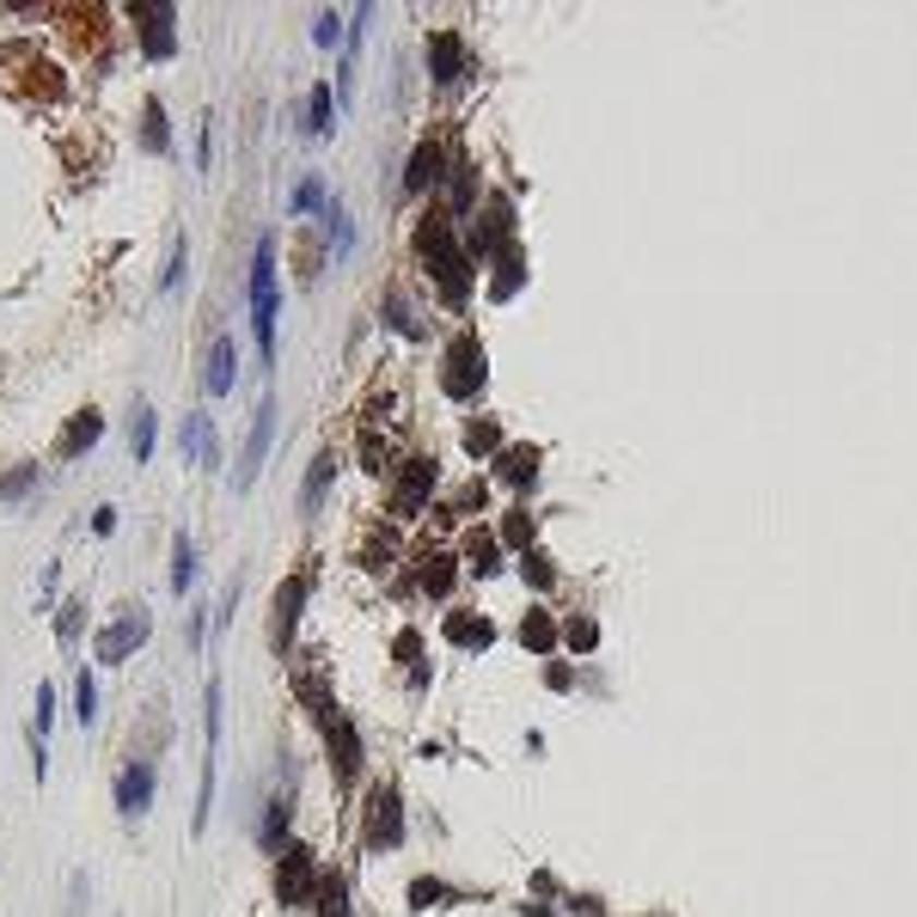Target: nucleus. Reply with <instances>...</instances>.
Returning <instances> with one entry per match:
<instances>
[{
    "label": "nucleus",
    "instance_id": "obj_29",
    "mask_svg": "<svg viewBox=\"0 0 917 917\" xmlns=\"http://www.w3.org/2000/svg\"><path fill=\"white\" fill-rule=\"evenodd\" d=\"M318 203H325V184H318V178H300V190H294V215H312Z\"/></svg>",
    "mask_w": 917,
    "mask_h": 917
},
{
    "label": "nucleus",
    "instance_id": "obj_14",
    "mask_svg": "<svg viewBox=\"0 0 917 917\" xmlns=\"http://www.w3.org/2000/svg\"><path fill=\"white\" fill-rule=\"evenodd\" d=\"M447 637L459 642V649H490V642H496V624L478 618V612H447Z\"/></svg>",
    "mask_w": 917,
    "mask_h": 917
},
{
    "label": "nucleus",
    "instance_id": "obj_27",
    "mask_svg": "<svg viewBox=\"0 0 917 917\" xmlns=\"http://www.w3.org/2000/svg\"><path fill=\"white\" fill-rule=\"evenodd\" d=\"M330 129V86H312V117H306V135H325Z\"/></svg>",
    "mask_w": 917,
    "mask_h": 917
},
{
    "label": "nucleus",
    "instance_id": "obj_11",
    "mask_svg": "<svg viewBox=\"0 0 917 917\" xmlns=\"http://www.w3.org/2000/svg\"><path fill=\"white\" fill-rule=\"evenodd\" d=\"M429 490H435V459H410L405 478H398V490H391V508H398V514H417Z\"/></svg>",
    "mask_w": 917,
    "mask_h": 917
},
{
    "label": "nucleus",
    "instance_id": "obj_22",
    "mask_svg": "<svg viewBox=\"0 0 917 917\" xmlns=\"http://www.w3.org/2000/svg\"><path fill=\"white\" fill-rule=\"evenodd\" d=\"M429 49H435V80L459 74V37H453V32H435V37H429Z\"/></svg>",
    "mask_w": 917,
    "mask_h": 917
},
{
    "label": "nucleus",
    "instance_id": "obj_15",
    "mask_svg": "<svg viewBox=\"0 0 917 917\" xmlns=\"http://www.w3.org/2000/svg\"><path fill=\"white\" fill-rule=\"evenodd\" d=\"M239 349H233V337H220L215 349H208V391H215V398H227V391H233V379H239Z\"/></svg>",
    "mask_w": 917,
    "mask_h": 917
},
{
    "label": "nucleus",
    "instance_id": "obj_5",
    "mask_svg": "<svg viewBox=\"0 0 917 917\" xmlns=\"http://www.w3.org/2000/svg\"><path fill=\"white\" fill-rule=\"evenodd\" d=\"M135 13V32H141V56L147 62H171V49H178V13H171L166 0H147V7H129Z\"/></svg>",
    "mask_w": 917,
    "mask_h": 917
},
{
    "label": "nucleus",
    "instance_id": "obj_12",
    "mask_svg": "<svg viewBox=\"0 0 917 917\" xmlns=\"http://www.w3.org/2000/svg\"><path fill=\"white\" fill-rule=\"evenodd\" d=\"M98 429H105V417H98V410H74V417H68V429H62V441H56V453H62V459H80V453L98 441Z\"/></svg>",
    "mask_w": 917,
    "mask_h": 917
},
{
    "label": "nucleus",
    "instance_id": "obj_34",
    "mask_svg": "<svg viewBox=\"0 0 917 917\" xmlns=\"http://www.w3.org/2000/svg\"><path fill=\"white\" fill-rule=\"evenodd\" d=\"M312 37H318V44L330 49V44H337V37H342V19H337V13H325V19H318V25H312Z\"/></svg>",
    "mask_w": 917,
    "mask_h": 917
},
{
    "label": "nucleus",
    "instance_id": "obj_9",
    "mask_svg": "<svg viewBox=\"0 0 917 917\" xmlns=\"http://www.w3.org/2000/svg\"><path fill=\"white\" fill-rule=\"evenodd\" d=\"M117 808H123V820H141V813L154 808V759L123 764V777H117Z\"/></svg>",
    "mask_w": 917,
    "mask_h": 917
},
{
    "label": "nucleus",
    "instance_id": "obj_7",
    "mask_svg": "<svg viewBox=\"0 0 917 917\" xmlns=\"http://www.w3.org/2000/svg\"><path fill=\"white\" fill-rule=\"evenodd\" d=\"M269 441H276V398H264V405H257L251 441H245V453H239V471H233V490H251V483H257V471H264V459H269Z\"/></svg>",
    "mask_w": 917,
    "mask_h": 917
},
{
    "label": "nucleus",
    "instance_id": "obj_2",
    "mask_svg": "<svg viewBox=\"0 0 917 917\" xmlns=\"http://www.w3.org/2000/svg\"><path fill=\"white\" fill-rule=\"evenodd\" d=\"M276 239H257V257H251V325H257V355L264 367L276 361Z\"/></svg>",
    "mask_w": 917,
    "mask_h": 917
},
{
    "label": "nucleus",
    "instance_id": "obj_33",
    "mask_svg": "<svg viewBox=\"0 0 917 917\" xmlns=\"http://www.w3.org/2000/svg\"><path fill=\"white\" fill-rule=\"evenodd\" d=\"M520 569H527V576L539 581V588H551V563H544L539 551H527V557H520Z\"/></svg>",
    "mask_w": 917,
    "mask_h": 917
},
{
    "label": "nucleus",
    "instance_id": "obj_20",
    "mask_svg": "<svg viewBox=\"0 0 917 917\" xmlns=\"http://www.w3.org/2000/svg\"><path fill=\"white\" fill-rule=\"evenodd\" d=\"M190 581H196V544L178 539L171 544V593H190Z\"/></svg>",
    "mask_w": 917,
    "mask_h": 917
},
{
    "label": "nucleus",
    "instance_id": "obj_6",
    "mask_svg": "<svg viewBox=\"0 0 917 917\" xmlns=\"http://www.w3.org/2000/svg\"><path fill=\"white\" fill-rule=\"evenodd\" d=\"M318 881H325V869H318V862H312V850H306V844H281V869H276V900L300 905V900H312V893H318Z\"/></svg>",
    "mask_w": 917,
    "mask_h": 917
},
{
    "label": "nucleus",
    "instance_id": "obj_1",
    "mask_svg": "<svg viewBox=\"0 0 917 917\" xmlns=\"http://www.w3.org/2000/svg\"><path fill=\"white\" fill-rule=\"evenodd\" d=\"M417 251H422V269L447 288V300L459 306L466 300V288H471V251H459L453 245V227H447V215H429L422 220V233H417Z\"/></svg>",
    "mask_w": 917,
    "mask_h": 917
},
{
    "label": "nucleus",
    "instance_id": "obj_4",
    "mask_svg": "<svg viewBox=\"0 0 917 917\" xmlns=\"http://www.w3.org/2000/svg\"><path fill=\"white\" fill-rule=\"evenodd\" d=\"M441 386H447V398H478L483 391V342L478 337H459L447 349V361H441Z\"/></svg>",
    "mask_w": 917,
    "mask_h": 917
},
{
    "label": "nucleus",
    "instance_id": "obj_26",
    "mask_svg": "<svg viewBox=\"0 0 917 917\" xmlns=\"http://www.w3.org/2000/svg\"><path fill=\"white\" fill-rule=\"evenodd\" d=\"M520 642H532V649H551V642H557V630H551V618H544V612H532L527 624H520Z\"/></svg>",
    "mask_w": 917,
    "mask_h": 917
},
{
    "label": "nucleus",
    "instance_id": "obj_13",
    "mask_svg": "<svg viewBox=\"0 0 917 917\" xmlns=\"http://www.w3.org/2000/svg\"><path fill=\"white\" fill-rule=\"evenodd\" d=\"M330 752H337V777L355 783L361 777V740H355V728H349L342 715H330Z\"/></svg>",
    "mask_w": 917,
    "mask_h": 917
},
{
    "label": "nucleus",
    "instance_id": "obj_23",
    "mask_svg": "<svg viewBox=\"0 0 917 917\" xmlns=\"http://www.w3.org/2000/svg\"><path fill=\"white\" fill-rule=\"evenodd\" d=\"M141 147H147V154H166V110L159 105L141 110Z\"/></svg>",
    "mask_w": 917,
    "mask_h": 917
},
{
    "label": "nucleus",
    "instance_id": "obj_28",
    "mask_svg": "<svg viewBox=\"0 0 917 917\" xmlns=\"http://www.w3.org/2000/svg\"><path fill=\"white\" fill-rule=\"evenodd\" d=\"M410 905H417V912H429V905H447V886L422 874V881H410Z\"/></svg>",
    "mask_w": 917,
    "mask_h": 917
},
{
    "label": "nucleus",
    "instance_id": "obj_17",
    "mask_svg": "<svg viewBox=\"0 0 917 917\" xmlns=\"http://www.w3.org/2000/svg\"><path fill=\"white\" fill-rule=\"evenodd\" d=\"M330 478H337V459H330V453H318V459H312V471H306V490H300V514H318V508H325Z\"/></svg>",
    "mask_w": 917,
    "mask_h": 917
},
{
    "label": "nucleus",
    "instance_id": "obj_18",
    "mask_svg": "<svg viewBox=\"0 0 917 917\" xmlns=\"http://www.w3.org/2000/svg\"><path fill=\"white\" fill-rule=\"evenodd\" d=\"M154 435H159L154 405H135V422H129V453H135V459H154Z\"/></svg>",
    "mask_w": 917,
    "mask_h": 917
},
{
    "label": "nucleus",
    "instance_id": "obj_10",
    "mask_svg": "<svg viewBox=\"0 0 917 917\" xmlns=\"http://www.w3.org/2000/svg\"><path fill=\"white\" fill-rule=\"evenodd\" d=\"M300 600H306V576H288V581H281V593H276V612H269V642H276V654L294 642Z\"/></svg>",
    "mask_w": 917,
    "mask_h": 917
},
{
    "label": "nucleus",
    "instance_id": "obj_8",
    "mask_svg": "<svg viewBox=\"0 0 917 917\" xmlns=\"http://www.w3.org/2000/svg\"><path fill=\"white\" fill-rule=\"evenodd\" d=\"M147 630H154V618H147L141 606H123V612H117V624L98 637V661H110V667H117V661H129V654L147 642Z\"/></svg>",
    "mask_w": 917,
    "mask_h": 917
},
{
    "label": "nucleus",
    "instance_id": "obj_36",
    "mask_svg": "<svg viewBox=\"0 0 917 917\" xmlns=\"http://www.w3.org/2000/svg\"><path fill=\"white\" fill-rule=\"evenodd\" d=\"M569 642H581V649H588V642H593V624H588V618H581V624L569 618Z\"/></svg>",
    "mask_w": 917,
    "mask_h": 917
},
{
    "label": "nucleus",
    "instance_id": "obj_3",
    "mask_svg": "<svg viewBox=\"0 0 917 917\" xmlns=\"http://www.w3.org/2000/svg\"><path fill=\"white\" fill-rule=\"evenodd\" d=\"M361 844H367L374 856L405 844V795H398V783H379V789L367 795V813H361Z\"/></svg>",
    "mask_w": 917,
    "mask_h": 917
},
{
    "label": "nucleus",
    "instance_id": "obj_24",
    "mask_svg": "<svg viewBox=\"0 0 917 917\" xmlns=\"http://www.w3.org/2000/svg\"><path fill=\"white\" fill-rule=\"evenodd\" d=\"M502 471H508V483H532V471H539V453H532V447H508Z\"/></svg>",
    "mask_w": 917,
    "mask_h": 917
},
{
    "label": "nucleus",
    "instance_id": "obj_32",
    "mask_svg": "<svg viewBox=\"0 0 917 917\" xmlns=\"http://www.w3.org/2000/svg\"><path fill=\"white\" fill-rule=\"evenodd\" d=\"M25 483H37V466H19V471H7V478H0V496H19Z\"/></svg>",
    "mask_w": 917,
    "mask_h": 917
},
{
    "label": "nucleus",
    "instance_id": "obj_16",
    "mask_svg": "<svg viewBox=\"0 0 917 917\" xmlns=\"http://www.w3.org/2000/svg\"><path fill=\"white\" fill-rule=\"evenodd\" d=\"M184 447H190V459H196V466H215V459H220L215 429H208V410H190V417H184Z\"/></svg>",
    "mask_w": 917,
    "mask_h": 917
},
{
    "label": "nucleus",
    "instance_id": "obj_25",
    "mask_svg": "<svg viewBox=\"0 0 917 917\" xmlns=\"http://www.w3.org/2000/svg\"><path fill=\"white\" fill-rule=\"evenodd\" d=\"M74 715L80 722H93L98 715V685H93V673L80 667V679H74Z\"/></svg>",
    "mask_w": 917,
    "mask_h": 917
},
{
    "label": "nucleus",
    "instance_id": "obj_19",
    "mask_svg": "<svg viewBox=\"0 0 917 917\" xmlns=\"http://www.w3.org/2000/svg\"><path fill=\"white\" fill-rule=\"evenodd\" d=\"M435 178H441V147H435V141H422V147H417V166H410V178H405V190H410V196H422Z\"/></svg>",
    "mask_w": 917,
    "mask_h": 917
},
{
    "label": "nucleus",
    "instance_id": "obj_30",
    "mask_svg": "<svg viewBox=\"0 0 917 917\" xmlns=\"http://www.w3.org/2000/svg\"><path fill=\"white\" fill-rule=\"evenodd\" d=\"M325 220H330V239H337V251H349V239H355V227H349V215H342L337 203L325 208Z\"/></svg>",
    "mask_w": 917,
    "mask_h": 917
},
{
    "label": "nucleus",
    "instance_id": "obj_31",
    "mask_svg": "<svg viewBox=\"0 0 917 917\" xmlns=\"http://www.w3.org/2000/svg\"><path fill=\"white\" fill-rule=\"evenodd\" d=\"M422 581H429V593H447V581H453V557H435V569H422Z\"/></svg>",
    "mask_w": 917,
    "mask_h": 917
},
{
    "label": "nucleus",
    "instance_id": "obj_35",
    "mask_svg": "<svg viewBox=\"0 0 917 917\" xmlns=\"http://www.w3.org/2000/svg\"><path fill=\"white\" fill-rule=\"evenodd\" d=\"M74 630H80V600L62 612V618H56V637H62V642H74Z\"/></svg>",
    "mask_w": 917,
    "mask_h": 917
},
{
    "label": "nucleus",
    "instance_id": "obj_21",
    "mask_svg": "<svg viewBox=\"0 0 917 917\" xmlns=\"http://www.w3.org/2000/svg\"><path fill=\"white\" fill-rule=\"evenodd\" d=\"M318 917H349V886H342L337 869L318 881Z\"/></svg>",
    "mask_w": 917,
    "mask_h": 917
}]
</instances>
